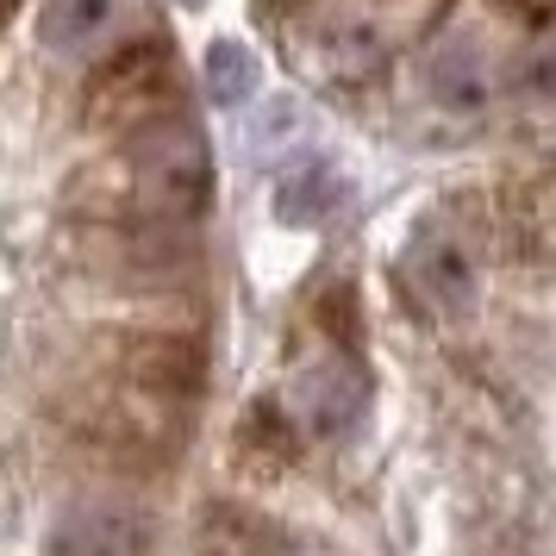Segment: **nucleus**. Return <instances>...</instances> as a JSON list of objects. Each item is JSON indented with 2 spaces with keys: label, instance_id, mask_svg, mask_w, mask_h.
<instances>
[{
  "label": "nucleus",
  "instance_id": "7ed1b4c3",
  "mask_svg": "<svg viewBox=\"0 0 556 556\" xmlns=\"http://www.w3.org/2000/svg\"><path fill=\"white\" fill-rule=\"evenodd\" d=\"M126 376L144 406H188L206 388V351L181 331H144L126 344Z\"/></svg>",
  "mask_w": 556,
  "mask_h": 556
},
{
  "label": "nucleus",
  "instance_id": "f257e3e1",
  "mask_svg": "<svg viewBox=\"0 0 556 556\" xmlns=\"http://www.w3.org/2000/svg\"><path fill=\"white\" fill-rule=\"evenodd\" d=\"M119 163H126V188L144 219H194L213 194V156H206L201 126H194L188 106L131 131Z\"/></svg>",
  "mask_w": 556,
  "mask_h": 556
},
{
  "label": "nucleus",
  "instance_id": "20e7f679",
  "mask_svg": "<svg viewBox=\"0 0 556 556\" xmlns=\"http://www.w3.org/2000/svg\"><path fill=\"white\" fill-rule=\"evenodd\" d=\"M406 281H413L419 306H431L438 319H456L476 306V256L444 226H426L406 244Z\"/></svg>",
  "mask_w": 556,
  "mask_h": 556
},
{
  "label": "nucleus",
  "instance_id": "0eeeda50",
  "mask_svg": "<svg viewBox=\"0 0 556 556\" xmlns=\"http://www.w3.org/2000/svg\"><path fill=\"white\" fill-rule=\"evenodd\" d=\"M426 88L451 113H481L494 101V63H488V51L476 38H444L426 63Z\"/></svg>",
  "mask_w": 556,
  "mask_h": 556
},
{
  "label": "nucleus",
  "instance_id": "1a4fd4ad",
  "mask_svg": "<svg viewBox=\"0 0 556 556\" xmlns=\"http://www.w3.org/2000/svg\"><path fill=\"white\" fill-rule=\"evenodd\" d=\"M206 94L219 106H244L256 94V56L238 45V38H219L206 51Z\"/></svg>",
  "mask_w": 556,
  "mask_h": 556
},
{
  "label": "nucleus",
  "instance_id": "423d86ee",
  "mask_svg": "<svg viewBox=\"0 0 556 556\" xmlns=\"http://www.w3.org/2000/svg\"><path fill=\"white\" fill-rule=\"evenodd\" d=\"M363 413V376L344 351L313 356L294 381V419H301L306 438H344Z\"/></svg>",
  "mask_w": 556,
  "mask_h": 556
},
{
  "label": "nucleus",
  "instance_id": "f03ea898",
  "mask_svg": "<svg viewBox=\"0 0 556 556\" xmlns=\"http://www.w3.org/2000/svg\"><path fill=\"white\" fill-rule=\"evenodd\" d=\"M156 526L119 494H88L51 513L38 556H151Z\"/></svg>",
  "mask_w": 556,
  "mask_h": 556
},
{
  "label": "nucleus",
  "instance_id": "9d476101",
  "mask_svg": "<svg viewBox=\"0 0 556 556\" xmlns=\"http://www.w3.org/2000/svg\"><path fill=\"white\" fill-rule=\"evenodd\" d=\"M519 88L526 94H544V101H556V38H544V45H531L526 56H519Z\"/></svg>",
  "mask_w": 556,
  "mask_h": 556
},
{
  "label": "nucleus",
  "instance_id": "39448f33",
  "mask_svg": "<svg viewBox=\"0 0 556 556\" xmlns=\"http://www.w3.org/2000/svg\"><path fill=\"white\" fill-rule=\"evenodd\" d=\"M306 45L313 51H301V63L319 81H338V88L381 76V63H388V45H381V31L363 13H313L306 20Z\"/></svg>",
  "mask_w": 556,
  "mask_h": 556
},
{
  "label": "nucleus",
  "instance_id": "6e6552de",
  "mask_svg": "<svg viewBox=\"0 0 556 556\" xmlns=\"http://www.w3.org/2000/svg\"><path fill=\"white\" fill-rule=\"evenodd\" d=\"M119 26V0H45V45L56 56H101Z\"/></svg>",
  "mask_w": 556,
  "mask_h": 556
}]
</instances>
